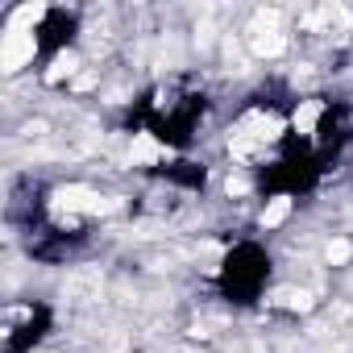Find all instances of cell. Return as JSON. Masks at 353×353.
Here are the masks:
<instances>
[{"instance_id": "obj_1", "label": "cell", "mask_w": 353, "mask_h": 353, "mask_svg": "<svg viewBox=\"0 0 353 353\" xmlns=\"http://www.w3.org/2000/svg\"><path fill=\"white\" fill-rule=\"evenodd\" d=\"M42 17V9L34 5V9H17L13 13V21H9V30H5V42H0V67L5 71H21L30 59H34V30H26L30 21H38Z\"/></svg>"}, {"instance_id": "obj_2", "label": "cell", "mask_w": 353, "mask_h": 353, "mask_svg": "<svg viewBox=\"0 0 353 353\" xmlns=\"http://www.w3.org/2000/svg\"><path fill=\"white\" fill-rule=\"evenodd\" d=\"M59 208L67 212V216H100V212H112L117 204L112 200H104V196H96L92 188H79V183H71V188H63L59 192Z\"/></svg>"}, {"instance_id": "obj_3", "label": "cell", "mask_w": 353, "mask_h": 353, "mask_svg": "<svg viewBox=\"0 0 353 353\" xmlns=\"http://www.w3.org/2000/svg\"><path fill=\"white\" fill-rule=\"evenodd\" d=\"M250 46H254V54H262V59H279V54L287 50V34L279 30V17H274V13H266V17L254 21Z\"/></svg>"}, {"instance_id": "obj_4", "label": "cell", "mask_w": 353, "mask_h": 353, "mask_svg": "<svg viewBox=\"0 0 353 353\" xmlns=\"http://www.w3.org/2000/svg\"><path fill=\"white\" fill-rule=\"evenodd\" d=\"M320 112H324V104H320V100H299V108H295V117H291L295 133H316Z\"/></svg>"}, {"instance_id": "obj_5", "label": "cell", "mask_w": 353, "mask_h": 353, "mask_svg": "<svg viewBox=\"0 0 353 353\" xmlns=\"http://www.w3.org/2000/svg\"><path fill=\"white\" fill-rule=\"evenodd\" d=\"M287 212H291V200H287V196H274V200L262 208V229H274V225H283V221H287Z\"/></svg>"}, {"instance_id": "obj_6", "label": "cell", "mask_w": 353, "mask_h": 353, "mask_svg": "<svg viewBox=\"0 0 353 353\" xmlns=\"http://www.w3.org/2000/svg\"><path fill=\"white\" fill-rule=\"evenodd\" d=\"M349 258H353V245H349L345 237H332V241L324 245V262H328V266H345Z\"/></svg>"}, {"instance_id": "obj_7", "label": "cell", "mask_w": 353, "mask_h": 353, "mask_svg": "<svg viewBox=\"0 0 353 353\" xmlns=\"http://www.w3.org/2000/svg\"><path fill=\"white\" fill-rule=\"evenodd\" d=\"M75 67H79V59H75V54H59V59H54V67L46 71V83H59L63 75H75Z\"/></svg>"}, {"instance_id": "obj_8", "label": "cell", "mask_w": 353, "mask_h": 353, "mask_svg": "<svg viewBox=\"0 0 353 353\" xmlns=\"http://www.w3.org/2000/svg\"><path fill=\"white\" fill-rule=\"evenodd\" d=\"M274 299H279L283 307H295V312H307V307H312V295H307V291H295V287H287V291H279Z\"/></svg>"}, {"instance_id": "obj_9", "label": "cell", "mask_w": 353, "mask_h": 353, "mask_svg": "<svg viewBox=\"0 0 353 353\" xmlns=\"http://www.w3.org/2000/svg\"><path fill=\"white\" fill-rule=\"evenodd\" d=\"M245 188H250V183H245V179H233V174H229V183H225V192H229V196H241V192H245Z\"/></svg>"}]
</instances>
